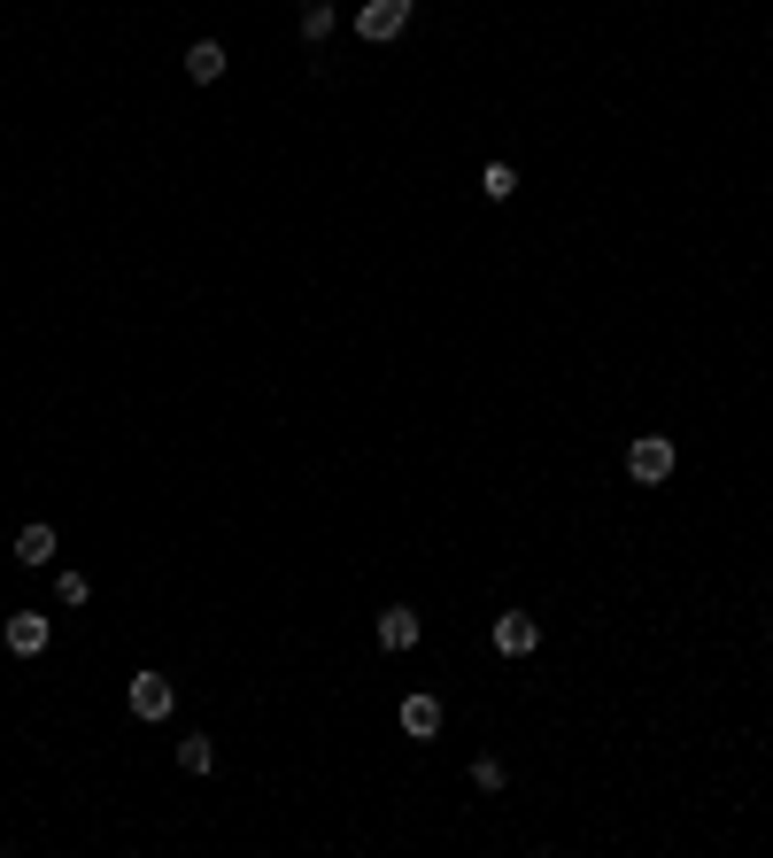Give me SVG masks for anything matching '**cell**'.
I'll return each mask as SVG.
<instances>
[{
  "label": "cell",
  "mask_w": 773,
  "mask_h": 858,
  "mask_svg": "<svg viewBox=\"0 0 773 858\" xmlns=\"http://www.w3.org/2000/svg\"><path fill=\"white\" fill-rule=\"evenodd\" d=\"M626 472H634L642 488H657V480H673V441H665V433H642V441L626 449Z\"/></svg>",
  "instance_id": "cell-1"
},
{
  "label": "cell",
  "mask_w": 773,
  "mask_h": 858,
  "mask_svg": "<svg viewBox=\"0 0 773 858\" xmlns=\"http://www.w3.org/2000/svg\"><path fill=\"white\" fill-rule=\"evenodd\" d=\"M410 8H418V0H364V8H356V31H364L371 47H387V39L410 23Z\"/></svg>",
  "instance_id": "cell-2"
},
{
  "label": "cell",
  "mask_w": 773,
  "mask_h": 858,
  "mask_svg": "<svg viewBox=\"0 0 773 858\" xmlns=\"http://www.w3.org/2000/svg\"><path fill=\"white\" fill-rule=\"evenodd\" d=\"M132 719H170V704H178V688L162 681V674H132Z\"/></svg>",
  "instance_id": "cell-3"
},
{
  "label": "cell",
  "mask_w": 773,
  "mask_h": 858,
  "mask_svg": "<svg viewBox=\"0 0 773 858\" xmlns=\"http://www.w3.org/2000/svg\"><path fill=\"white\" fill-rule=\"evenodd\" d=\"M487 642H495V650H503V658H526V650H534V642H542V627H534V619H526V611H503V619H495V627H487Z\"/></svg>",
  "instance_id": "cell-4"
},
{
  "label": "cell",
  "mask_w": 773,
  "mask_h": 858,
  "mask_svg": "<svg viewBox=\"0 0 773 858\" xmlns=\"http://www.w3.org/2000/svg\"><path fill=\"white\" fill-rule=\"evenodd\" d=\"M403 735L434 742V735H442V696H403Z\"/></svg>",
  "instance_id": "cell-5"
},
{
  "label": "cell",
  "mask_w": 773,
  "mask_h": 858,
  "mask_svg": "<svg viewBox=\"0 0 773 858\" xmlns=\"http://www.w3.org/2000/svg\"><path fill=\"white\" fill-rule=\"evenodd\" d=\"M186 78H194V86H217V78H225V47H217V39H194V47H186Z\"/></svg>",
  "instance_id": "cell-6"
},
{
  "label": "cell",
  "mask_w": 773,
  "mask_h": 858,
  "mask_svg": "<svg viewBox=\"0 0 773 858\" xmlns=\"http://www.w3.org/2000/svg\"><path fill=\"white\" fill-rule=\"evenodd\" d=\"M410 642H418V611L387 603V611H379V650H410Z\"/></svg>",
  "instance_id": "cell-7"
},
{
  "label": "cell",
  "mask_w": 773,
  "mask_h": 858,
  "mask_svg": "<svg viewBox=\"0 0 773 858\" xmlns=\"http://www.w3.org/2000/svg\"><path fill=\"white\" fill-rule=\"evenodd\" d=\"M8 650H16V658H39V650H47V619H39V611H16V619H8Z\"/></svg>",
  "instance_id": "cell-8"
},
{
  "label": "cell",
  "mask_w": 773,
  "mask_h": 858,
  "mask_svg": "<svg viewBox=\"0 0 773 858\" xmlns=\"http://www.w3.org/2000/svg\"><path fill=\"white\" fill-rule=\"evenodd\" d=\"M16 565H54V526H23L16 533Z\"/></svg>",
  "instance_id": "cell-9"
},
{
  "label": "cell",
  "mask_w": 773,
  "mask_h": 858,
  "mask_svg": "<svg viewBox=\"0 0 773 858\" xmlns=\"http://www.w3.org/2000/svg\"><path fill=\"white\" fill-rule=\"evenodd\" d=\"M178 766H186V774H209V766H217V742H209V735H186V742H178Z\"/></svg>",
  "instance_id": "cell-10"
},
{
  "label": "cell",
  "mask_w": 773,
  "mask_h": 858,
  "mask_svg": "<svg viewBox=\"0 0 773 858\" xmlns=\"http://www.w3.org/2000/svg\"><path fill=\"white\" fill-rule=\"evenodd\" d=\"M479 193H487V201H511V193H518V171H511V163H487V171H479Z\"/></svg>",
  "instance_id": "cell-11"
},
{
  "label": "cell",
  "mask_w": 773,
  "mask_h": 858,
  "mask_svg": "<svg viewBox=\"0 0 773 858\" xmlns=\"http://www.w3.org/2000/svg\"><path fill=\"white\" fill-rule=\"evenodd\" d=\"M325 31H333V0H303V39L325 47Z\"/></svg>",
  "instance_id": "cell-12"
},
{
  "label": "cell",
  "mask_w": 773,
  "mask_h": 858,
  "mask_svg": "<svg viewBox=\"0 0 773 858\" xmlns=\"http://www.w3.org/2000/svg\"><path fill=\"white\" fill-rule=\"evenodd\" d=\"M54 596L78 611V603H93V580H86V572H62V580H54Z\"/></svg>",
  "instance_id": "cell-13"
}]
</instances>
